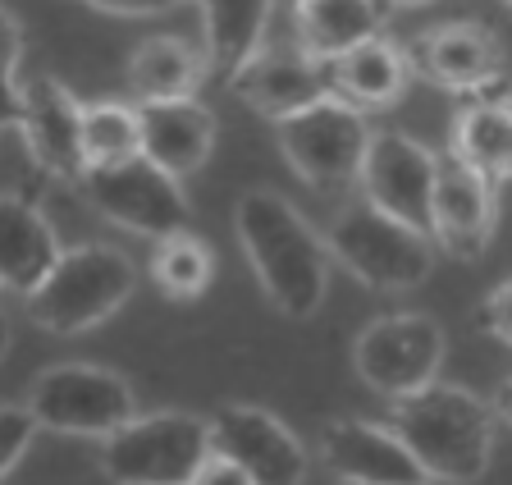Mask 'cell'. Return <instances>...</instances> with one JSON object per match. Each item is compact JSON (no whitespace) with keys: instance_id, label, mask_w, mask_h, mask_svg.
Returning <instances> with one entry per match:
<instances>
[{"instance_id":"obj_25","label":"cell","mask_w":512,"mask_h":485,"mask_svg":"<svg viewBox=\"0 0 512 485\" xmlns=\"http://www.w3.org/2000/svg\"><path fill=\"white\" fill-rule=\"evenodd\" d=\"M128 156H142L138 106H128V101H87L83 106V170L119 165Z\"/></svg>"},{"instance_id":"obj_24","label":"cell","mask_w":512,"mask_h":485,"mask_svg":"<svg viewBox=\"0 0 512 485\" xmlns=\"http://www.w3.org/2000/svg\"><path fill=\"white\" fill-rule=\"evenodd\" d=\"M151 280L174 302L202 298L215 280V252L206 248V238H197L192 229L160 238L156 252H151Z\"/></svg>"},{"instance_id":"obj_32","label":"cell","mask_w":512,"mask_h":485,"mask_svg":"<svg viewBox=\"0 0 512 485\" xmlns=\"http://www.w3.org/2000/svg\"><path fill=\"white\" fill-rule=\"evenodd\" d=\"M10 339H14V330H10V321H5V312H0V357L10 353Z\"/></svg>"},{"instance_id":"obj_15","label":"cell","mask_w":512,"mask_h":485,"mask_svg":"<svg viewBox=\"0 0 512 485\" xmlns=\"http://www.w3.org/2000/svg\"><path fill=\"white\" fill-rule=\"evenodd\" d=\"M229 92L243 101L252 115L270 119V124H284V119L311 110L316 101L334 97V74L325 60L307 51H256L234 78H229Z\"/></svg>"},{"instance_id":"obj_27","label":"cell","mask_w":512,"mask_h":485,"mask_svg":"<svg viewBox=\"0 0 512 485\" xmlns=\"http://www.w3.org/2000/svg\"><path fill=\"white\" fill-rule=\"evenodd\" d=\"M19 60H23V23L0 5V129L19 119Z\"/></svg>"},{"instance_id":"obj_14","label":"cell","mask_w":512,"mask_h":485,"mask_svg":"<svg viewBox=\"0 0 512 485\" xmlns=\"http://www.w3.org/2000/svg\"><path fill=\"white\" fill-rule=\"evenodd\" d=\"M499 197L490 174L471 170L453 151L435 161V188H430V238L435 248L458 261H476L494 234Z\"/></svg>"},{"instance_id":"obj_6","label":"cell","mask_w":512,"mask_h":485,"mask_svg":"<svg viewBox=\"0 0 512 485\" xmlns=\"http://www.w3.org/2000/svg\"><path fill=\"white\" fill-rule=\"evenodd\" d=\"M371 133L375 129L366 124V110L330 97L279 124V151L307 188H316L320 197H343L362 179Z\"/></svg>"},{"instance_id":"obj_9","label":"cell","mask_w":512,"mask_h":485,"mask_svg":"<svg viewBox=\"0 0 512 485\" xmlns=\"http://www.w3.org/2000/svg\"><path fill=\"white\" fill-rule=\"evenodd\" d=\"M83 197L96 206V216L110 220V225L128 229L138 238H160L183 234L192 220L188 193H183V179L165 174L160 165H151L147 156H128L119 165H96L83 170L78 179Z\"/></svg>"},{"instance_id":"obj_12","label":"cell","mask_w":512,"mask_h":485,"mask_svg":"<svg viewBox=\"0 0 512 485\" xmlns=\"http://www.w3.org/2000/svg\"><path fill=\"white\" fill-rule=\"evenodd\" d=\"M316 458L339 485H430L389 421L330 417L316 431Z\"/></svg>"},{"instance_id":"obj_11","label":"cell","mask_w":512,"mask_h":485,"mask_svg":"<svg viewBox=\"0 0 512 485\" xmlns=\"http://www.w3.org/2000/svg\"><path fill=\"white\" fill-rule=\"evenodd\" d=\"M435 151L426 142H416L412 133L398 129H375L371 147L362 161V179H357V197L380 206L384 216L403 220L412 229L430 234V188H435Z\"/></svg>"},{"instance_id":"obj_26","label":"cell","mask_w":512,"mask_h":485,"mask_svg":"<svg viewBox=\"0 0 512 485\" xmlns=\"http://www.w3.org/2000/svg\"><path fill=\"white\" fill-rule=\"evenodd\" d=\"M55 174L46 170V161L32 151L28 133L14 119L10 129H0V197H23V202H42L46 184Z\"/></svg>"},{"instance_id":"obj_3","label":"cell","mask_w":512,"mask_h":485,"mask_svg":"<svg viewBox=\"0 0 512 485\" xmlns=\"http://www.w3.org/2000/svg\"><path fill=\"white\" fill-rule=\"evenodd\" d=\"M325 248H330V261H339L352 280H362L375 293H403L426 284L439 257L426 229L384 216L366 197H348L334 211L330 229H325Z\"/></svg>"},{"instance_id":"obj_17","label":"cell","mask_w":512,"mask_h":485,"mask_svg":"<svg viewBox=\"0 0 512 485\" xmlns=\"http://www.w3.org/2000/svg\"><path fill=\"white\" fill-rule=\"evenodd\" d=\"M138 124H142V156L151 165H160L174 179L197 174L215 151V133L220 119L206 101L183 97V101H151L138 106Z\"/></svg>"},{"instance_id":"obj_28","label":"cell","mask_w":512,"mask_h":485,"mask_svg":"<svg viewBox=\"0 0 512 485\" xmlns=\"http://www.w3.org/2000/svg\"><path fill=\"white\" fill-rule=\"evenodd\" d=\"M37 417L28 412V403H0V481L19 467V458L37 440Z\"/></svg>"},{"instance_id":"obj_31","label":"cell","mask_w":512,"mask_h":485,"mask_svg":"<svg viewBox=\"0 0 512 485\" xmlns=\"http://www.w3.org/2000/svg\"><path fill=\"white\" fill-rule=\"evenodd\" d=\"M87 5L106 14H124V19H151V14H174L188 0H87Z\"/></svg>"},{"instance_id":"obj_7","label":"cell","mask_w":512,"mask_h":485,"mask_svg":"<svg viewBox=\"0 0 512 485\" xmlns=\"http://www.w3.org/2000/svg\"><path fill=\"white\" fill-rule=\"evenodd\" d=\"M28 412L37 417L42 431L106 440L128 417H138V394L110 367L60 362V367H46L42 376L32 380Z\"/></svg>"},{"instance_id":"obj_21","label":"cell","mask_w":512,"mask_h":485,"mask_svg":"<svg viewBox=\"0 0 512 485\" xmlns=\"http://www.w3.org/2000/svg\"><path fill=\"white\" fill-rule=\"evenodd\" d=\"M197 5H202L206 74L229 87V78L261 51V37H266L275 0H197Z\"/></svg>"},{"instance_id":"obj_16","label":"cell","mask_w":512,"mask_h":485,"mask_svg":"<svg viewBox=\"0 0 512 485\" xmlns=\"http://www.w3.org/2000/svg\"><path fill=\"white\" fill-rule=\"evenodd\" d=\"M19 129L55 179H83V101L51 74L19 83Z\"/></svg>"},{"instance_id":"obj_19","label":"cell","mask_w":512,"mask_h":485,"mask_svg":"<svg viewBox=\"0 0 512 485\" xmlns=\"http://www.w3.org/2000/svg\"><path fill=\"white\" fill-rule=\"evenodd\" d=\"M206 55L192 42L174 33H156L147 42L133 46L124 69L128 92L138 97V106H151V101H183L197 97V87L206 83Z\"/></svg>"},{"instance_id":"obj_2","label":"cell","mask_w":512,"mask_h":485,"mask_svg":"<svg viewBox=\"0 0 512 485\" xmlns=\"http://www.w3.org/2000/svg\"><path fill=\"white\" fill-rule=\"evenodd\" d=\"M389 426L412 449L430 485H471L494 458V412L467 385L435 380L407 399H394Z\"/></svg>"},{"instance_id":"obj_29","label":"cell","mask_w":512,"mask_h":485,"mask_svg":"<svg viewBox=\"0 0 512 485\" xmlns=\"http://www.w3.org/2000/svg\"><path fill=\"white\" fill-rule=\"evenodd\" d=\"M480 325H485L499 344L512 348V275L485 298V307H480Z\"/></svg>"},{"instance_id":"obj_4","label":"cell","mask_w":512,"mask_h":485,"mask_svg":"<svg viewBox=\"0 0 512 485\" xmlns=\"http://www.w3.org/2000/svg\"><path fill=\"white\" fill-rule=\"evenodd\" d=\"M138 289V266L110 243L64 248L37 289L28 293V316L51 335H87L124 307Z\"/></svg>"},{"instance_id":"obj_10","label":"cell","mask_w":512,"mask_h":485,"mask_svg":"<svg viewBox=\"0 0 512 485\" xmlns=\"http://www.w3.org/2000/svg\"><path fill=\"white\" fill-rule=\"evenodd\" d=\"M211 449L234 458L256 485H302L311 472V453L270 408L224 403L211 417Z\"/></svg>"},{"instance_id":"obj_30","label":"cell","mask_w":512,"mask_h":485,"mask_svg":"<svg viewBox=\"0 0 512 485\" xmlns=\"http://www.w3.org/2000/svg\"><path fill=\"white\" fill-rule=\"evenodd\" d=\"M192 485H256V481L234 463V458H224V453H215V449H211V458H206V463L197 467Z\"/></svg>"},{"instance_id":"obj_13","label":"cell","mask_w":512,"mask_h":485,"mask_svg":"<svg viewBox=\"0 0 512 485\" xmlns=\"http://www.w3.org/2000/svg\"><path fill=\"white\" fill-rule=\"evenodd\" d=\"M407 65L426 83L448 87V92H467V97H503V42L485 23H444L430 33L412 37L407 46Z\"/></svg>"},{"instance_id":"obj_34","label":"cell","mask_w":512,"mask_h":485,"mask_svg":"<svg viewBox=\"0 0 512 485\" xmlns=\"http://www.w3.org/2000/svg\"><path fill=\"white\" fill-rule=\"evenodd\" d=\"M398 5H412V0H398Z\"/></svg>"},{"instance_id":"obj_33","label":"cell","mask_w":512,"mask_h":485,"mask_svg":"<svg viewBox=\"0 0 512 485\" xmlns=\"http://www.w3.org/2000/svg\"><path fill=\"white\" fill-rule=\"evenodd\" d=\"M503 417H508V421H512V385H508V389H503Z\"/></svg>"},{"instance_id":"obj_5","label":"cell","mask_w":512,"mask_h":485,"mask_svg":"<svg viewBox=\"0 0 512 485\" xmlns=\"http://www.w3.org/2000/svg\"><path fill=\"white\" fill-rule=\"evenodd\" d=\"M211 458V417L197 412H138L101 440V472L115 485H192Z\"/></svg>"},{"instance_id":"obj_1","label":"cell","mask_w":512,"mask_h":485,"mask_svg":"<svg viewBox=\"0 0 512 485\" xmlns=\"http://www.w3.org/2000/svg\"><path fill=\"white\" fill-rule=\"evenodd\" d=\"M234 229L270 307L288 321H311L330 298L325 238L275 188H247L234 206Z\"/></svg>"},{"instance_id":"obj_8","label":"cell","mask_w":512,"mask_h":485,"mask_svg":"<svg viewBox=\"0 0 512 485\" xmlns=\"http://www.w3.org/2000/svg\"><path fill=\"white\" fill-rule=\"evenodd\" d=\"M448 339L435 316L426 312H389L371 321L352 339V371L380 399H407L416 389L439 380Z\"/></svg>"},{"instance_id":"obj_22","label":"cell","mask_w":512,"mask_h":485,"mask_svg":"<svg viewBox=\"0 0 512 485\" xmlns=\"http://www.w3.org/2000/svg\"><path fill=\"white\" fill-rule=\"evenodd\" d=\"M330 74H334V97H343L357 110H380L403 97L412 65H407L403 46L371 37V42H362L357 51L343 55V60H334Z\"/></svg>"},{"instance_id":"obj_23","label":"cell","mask_w":512,"mask_h":485,"mask_svg":"<svg viewBox=\"0 0 512 485\" xmlns=\"http://www.w3.org/2000/svg\"><path fill=\"white\" fill-rule=\"evenodd\" d=\"M453 156L471 170L490 174L494 184L512 174V97L471 101L453 124Z\"/></svg>"},{"instance_id":"obj_20","label":"cell","mask_w":512,"mask_h":485,"mask_svg":"<svg viewBox=\"0 0 512 485\" xmlns=\"http://www.w3.org/2000/svg\"><path fill=\"white\" fill-rule=\"evenodd\" d=\"M380 23L384 14L375 0H293L298 51L316 55L325 65H334L362 42L380 37Z\"/></svg>"},{"instance_id":"obj_18","label":"cell","mask_w":512,"mask_h":485,"mask_svg":"<svg viewBox=\"0 0 512 485\" xmlns=\"http://www.w3.org/2000/svg\"><path fill=\"white\" fill-rule=\"evenodd\" d=\"M60 238L37 202L0 197V289L28 298L60 261Z\"/></svg>"}]
</instances>
